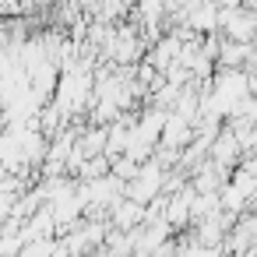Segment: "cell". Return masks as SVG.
Returning <instances> with one entry per match:
<instances>
[{"mask_svg":"<svg viewBox=\"0 0 257 257\" xmlns=\"http://www.w3.org/2000/svg\"><path fill=\"white\" fill-rule=\"evenodd\" d=\"M0 239H4V218H0Z\"/></svg>","mask_w":257,"mask_h":257,"instance_id":"1","label":"cell"}]
</instances>
